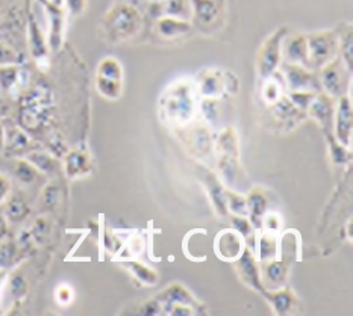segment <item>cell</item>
<instances>
[{
    "mask_svg": "<svg viewBox=\"0 0 353 316\" xmlns=\"http://www.w3.org/2000/svg\"><path fill=\"white\" fill-rule=\"evenodd\" d=\"M143 17L135 6L129 3L112 5L102 17L103 35L111 43L130 40L140 34Z\"/></svg>",
    "mask_w": 353,
    "mask_h": 316,
    "instance_id": "obj_1",
    "label": "cell"
},
{
    "mask_svg": "<svg viewBox=\"0 0 353 316\" xmlns=\"http://www.w3.org/2000/svg\"><path fill=\"white\" fill-rule=\"evenodd\" d=\"M161 112L176 126H185L193 120L196 112L193 85L187 81L173 83L161 98Z\"/></svg>",
    "mask_w": 353,
    "mask_h": 316,
    "instance_id": "obj_2",
    "label": "cell"
},
{
    "mask_svg": "<svg viewBox=\"0 0 353 316\" xmlns=\"http://www.w3.org/2000/svg\"><path fill=\"white\" fill-rule=\"evenodd\" d=\"M217 164L223 180L228 185H235L240 173V159H238V136L234 127H225L216 141Z\"/></svg>",
    "mask_w": 353,
    "mask_h": 316,
    "instance_id": "obj_3",
    "label": "cell"
},
{
    "mask_svg": "<svg viewBox=\"0 0 353 316\" xmlns=\"http://www.w3.org/2000/svg\"><path fill=\"white\" fill-rule=\"evenodd\" d=\"M308 40V67L321 68L339 56L340 36L334 30H321L306 35Z\"/></svg>",
    "mask_w": 353,
    "mask_h": 316,
    "instance_id": "obj_4",
    "label": "cell"
},
{
    "mask_svg": "<svg viewBox=\"0 0 353 316\" xmlns=\"http://www.w3.org/2000/svg\"><path fill=\"white\" fill-rule=\"evenodd\" d=\"M288 34L287 28H279L267 38L258 53V76L263 81L270 78L278 70L282 59V40Z\"/></svg>",
    "mask_w": 353,
    "mask_h": 316,
    "instance_id": "obj_5",
    "label": "cell"
},
{
    "mask_svg": "<svg viewBox=\"0 0 353 316\" xmlns=\"http://www.w3.org/2000/svg\"><path fill=\"white\" fill-rule=\"evenodd\" d=\"M320 87H323L326 94L339 98L347 94L352 73L347 70L343 61L336 56L331 63L320 68Z\"/></svg>",
    "mask_w": 353,
    "mask_h": 316,
    "instance_id": "obj_6",
    "label": "cell"
},
{
    "mask_svg": "<svg viewBox=\"0 0 353 316\" xmlns=\"http://www.w3.org/2000/svg\"><path fill=\"white\" fill-rule=\"evenodd\" d=\"M332 134L336 143H340L343 147L352 149L353 111H352V98L349 94L339 97V103L335 105Z\"/></svg>",
    "mask_w": 353,
    "mask_h": 316,
    "instance_id": "obj_7",
    "label": "cell"
},
{
    "mask_svg": "<svg viewBox=\"0 0 353 316\" xmlns=\"http://www.w3.org/2000/svg\"><path fill=\"white\" fill-rule=\"evenodd\" d=\"M283 83L291 91L314 92L321 88L319 78L311 68L299 64L283 63Z\"/></svg>",
    "mask_w": 353,
    "mask_h": 316,
    "instance_id": "obj_8",
    "label": "cell"
},
{
    "mask_svg": "<svg viewBox=\"0 0 353 316\" xmlns=\"http://www.w3.org/2000/svg\"><path fill=\"white\" fill-rule=\"evenodd\" d=\"M44 6V12L48 15L49 21V36L48 44L49 49L59 50L64 41V32H65V12L61 5L52 3L49 0H41Z\"/></svg>",
    "mask_w": 353,
    "mask_h": 316,
    "instance_id": "obj_9",
    "label": "cell"
},
{
    "mask_svg": "<svg viewBox=\"0 0 353 316\" xmlns=\"http://www.w3.org/2000/svg\"><path fill=\"white\" fill-rule=\"evenodd\" d=\"M308 115L319 123V126L325 130L326 135L332 134L334 114H335V98L326 92H320L319 96H314L312 102L308 106Z\"/></svg>",
    "mask_w": 353,
    "mask_h": 316,
    "instance_id": "obj_10",
    "label": "cell"
},
{
    "mask_svg": "<svg viewBox=\"0 0 353 316\" xmlns=\"http://www.w3.org/2000/svg\"><path fill=\"white\" fill-rule=\"evenodd\" d=\"M282 58L287 64L308 67V40L303 34L285 35L282 40Z\"/></svg>",
    "mask_w": 353,
    "mask_h": 316,
    "instance_id": "obj_11",
    "label": "cell"
},
{
    "mask_svg": "<svg viewBox=\"0 0 353 316\" xmlns=\"http://www.w3.org/2000/svg\"><path fill=\"white\" fill-rule=\"evenodd\" d=\"M243 236L236 230H223L216 238V253L220 259L235 262L244 251Z\"/></svg>",
    "mask_w": 353,
    "mask_h": 316,
    "instance_id": "obj_12",
    "label": "cell"
},
{
    "mask_svg": "<svg viewBox=\"0 0 353 316\" xmlns=\"http://www.w3.org/2000/svg\"><path fill=\"white\" fill-rule=\"evenodd\" d=\"M261 283L264 291H278L285 286L288 266L281 260L268 259L265 264L259 268Z\"/></svg>",
    "mask_w": 353,
    "mask_h": 316,
    "instance_id": "obj_13",
    "label": "cell"
},
{
    "mask_svg": "<svg viewBox=\"0 0 353 316\" xmlns=\"http://www.w3.org/2000/svg\"><path fill=\"white\" fill-rule=\"evenodd\" d=\"M28 40H29V50L30 55L35 59V63L41 67L43 63H48L49 55V44L48 36H44L43 30L35 20L34 14L29 15V25H28Z\"/></svg>",
    "mask_w": 353,
    "mask_h": 316,
    "instance_id": "obj_14",
    "label": "cell"
},
{
    "mask_svg": "<svg viewBox=\"0 0 353 316\" xmlns=\"http://www.w3.org/2000/svg\"><path fill=\"white\" fill-rule=\"evenodd\" d=\"M64 173L68 179H81L93 169V159L85 150H70L64 155Z\"/></svg>",
    "mask_w": 353,
    "mask_h": 316,
    "instance_id": "obj_15",
    "label": "cell"
},
{
    "mask_svg": "<svg viewBox=\"0 0 353 316\" xmlns=\"http://www.w3.org/2000/svg\"><path fill=\"white\" fill-rule=\"evenodd\" d=\"M236 273L240 275V279L244 284H248L249 288L255 289L258 292H263L264 294V288L263 283H261V273H259V266L256 264L255 256L250 251H243L240 257L236 259Z\"/></svg>",
    "mask_w": 353,
    "mask_h": 316,
    "instance_id": "obj_16",
    "label": "cell"
},
{
    "mask_svg": "<svg viewBox=\"0 0 353 316\" xmlns=\"http://www.w3.org/2000/svg\"><path fill=\"white\" fill-rule=\"evenodd\" d=\"M199 92L203 98H212L217 100L223 97L228 92V83H226V73L220 72H206L201 76L199 81Z\"/></svg>",
    "mask_w": 353,
    "mask_h": 316,
    "instance_id": "obj_17",
    "label": "cell"
},
{
    "mask_svg": "<svg viewBox=\"0 0 353 316\" xmlns=\"http://www.w3.org/2000/svg\"><path fill=\"white\" fill-rule=\"evenodd\" d=\"M245 200H248V217L250 224L255 229H259L267 209V198L263 194V191L255 188Z\"/></svg>",
    "mask_w": 353,
    "mask_h": 316,
    "instance_id": "obj_18",
    "label": "cell"
},
{
    "mask_svg": "<svg viewBox=\"0 0 353 316\" xmlns=\"http://www.w3.org/2000/svg\"><path fill=\"white\" fill-rule=\"evenodd\" d=\"M159 303H164L168 307L173 304H187V306H194L196 302L193 295L190 294L185 286H182L181 283H173L168 286L164 292L157 297Z\"/></svg>",
    "mask_w": 353,
    "mask_h": 316,
    "instance_id": "obj_19",
    "label": "cell"
},
{
    "mask_svg": "<svg viewBox=\"0 0 353 316\" xmlns=\"http://www.w3.org/2000/svg\"><path fill=\"white\" fill-rule=\"evenodd\" d=\"M268 302H270L273 310L276 315H287L291 313L297 306V298L294 297L293 292L285 288H281L278 291H272V294H268Z\"/></svg>",
    "mask_w": 353,
    "mask_h": 316,
    "instance_id": "obj_20",
    "label": "cell"
},
{
    "mask_svg": "<svg viewBox=\"0 0 353 316\" xmlns=\"http://www.w3.org/2000/svg\"><path fill=\"white\" fill-rule=\"evenodd\" d=\"M157 30L164 38H176L188 34L191 30V25L190 21H183L173 17H161L157 21Z\"/></svg>",
    "mask_w": 353,
    "mask_h": 316,
    "instance_id": "obj_21",
    "label": "cell"
},
{
    "mask_svg": "<svg viewBox=\"0 0 353 316\" xmlns=\"http://www.w3.org/2000/svg\"><path fill=\"white\" fill-rule=\"evenodd\" d=\"M193 17L202 25H211L220 12L217 0H191Z\"/></svg>",
    "mask_w": 353,
    "mask_h": 316,
    "instance_id": "obj_22",
    "label": "cell"
},
{
    "mask_svg": "<svg viewBox=\"0 0 353 316\" xmlns=\"http://www.w3.org/2000/svg\"><path fill=\"white\" fill-rule=\"evenodd\" d=\"M190 149L197 156L210 155L212 150V140L210 136L208 129L205 126H197L191 130L190 135Z\"/></svg>",
    "mask_w": 353,
    "mask_h": 316,
    "instance_id": "obj_23",
    "label": "cell"
},
{
    "mask_svg": "<svg viewBox=\"0 0 353 316\" xmlns=\"http://www.w3.org/2000/svg\"><path fill=\"white\" fill-rule=\"evenodd\" d=\"M2 207H3V213L6 220L11 222L25 221L30 213L29 204L19 196H11L6 200V203Z\"/></svg>",
    "mask_w": 353,
    "mask_h": 316,
    "instance_id": "obj_24",
    "label": "cell"
},
{
    "mask_svg": "<svg viewBox=\"0 0 353 316\" xmlns=\"http://www.w3.org/2000/svg\"><path fill=\"white\" fill-rule=\"evenodd\" d=\"M26 294H28V282H26V279L21 274L15 273L3 283L0 303H2L3 297H6V295L10 297L12 302H20L21 298H25Z\"/></svg>",
    "mask_w": 353,
    "mask_h": 316,
    "instance_id": "obj_25",
    "label": "cell"
},
{
    "mask_svg": "<svg viewBox=\"0 0 353 316\" xmlns=\"http://www.w3.org/2000/svg\"><path fill=\"white\" fill-rule=\"evenodd\" d=\"M163 12L164 17L190 21L193 17V6H191V0H164Z\"/></svg>",
    "mask_w": 353,
    "mask_h": 316,
    "instance_id": "obj_26",
    "label": "cell"
},
{
    "mask_svg": "<svg viewBox=\"0 0 353 316\" xmlns=\"http://www.w3.org/2000/svg\"><path fill=\"white\" fill-rule=\"evenodd\" d=\"M12 173L15 176V179H17L23 185L34 183L41 174L32 164H30V162L26 158L25 159H15L12 162Z\"/></svg>",
    "mask_w": 353,
    "mask_h": 316,
    "instance_id": "obj_27",
    "label": "cell"
},
{
    "mask_svg": "<svg viewBox=\"0 0 353 316\" xmlns=\"http://www.w3.org/2000/svg\"><path fill=\"white\" fill-rule=\"evenodd\" d=\"M26 159L43 174H55L58 171V160L49 153L30 151Z\"/></svg>",
    "mask_w": 353,
    "mask_h": 316,
    "instance_id": "obj_28",
    "label": "cell"
},
{
    "mask_svg": "<svg viewBox=\"0 0 353 316\" xmlns=\"http://www.w3.org/2000/svg\"><path fill=\"white\" fill-rule=\"evenodd\" d=\"M21 70L19 65L0 67V92H14L20 85Z\"/></svg>",
    "mask_w": 353,
    "mask_h": 316,
    "instance_id": "obj_29",
    "label": "cell"
},
{
    "mask_svg": "<svg viewBox=\"0 0 353 316\" xmlns=\"http://www.w3.org/2000/svg\"><path fill=\"white\" fill-rule=\"evenodd\" d=\"M96 76H102V78H106V79L123 82V67L119 63L117 58L106 56L101 61V63H99Z\"/></svg>",
    "mask_w": 353,
    "mask_h": 316,
    "instance_id": "obj_30",
    "label": "cell"
},
{
    "mask_svg": "<svg viewBox=\"0 0 353 316\" xmlns=\"http://www.w3.org/2000/svg\"><path fill=\"white\" fill-rule=\"evenodd\" d=\"M96 89L106 100H119L123 92V82L96 76Z\"/></svg>",
    "mask_w": 353,
    "mask_h": 316,
    "instance_id": "obj_31",
    "label": "cell"
},
{
    "mask_svg": "<svg viewBox=\"0 0 353 316\" xmlns=\"http://www.w3.org/2000/svg\"><path fill=\"white\" fill-rule=\"evenodd\" d=\"M126 266L130 269V273L135 275V279L140 280L143 284L153 286V284L158 283V274L153 271V269L140 264V262L129 260L126 262Z\"/></svg>",
    "mask_w": 353,
    "mask_h": 316,
    "instance_id": "obj_32",
    "label": "cell"
},
{
    "mask_svg": "<svg viewBox=\"0 0 353 316\" xmlns=\"http://www.w3.org/2000/svg\"><path fill=\"white\" fill-rule=\"evenodd\" d=\"M276 250H278V241H276L274 233L264 232L263 235H261L259 241H258V249H256L258 259H261V260L273 259L276 254Z\"/></svg>",
    "mask_w": 353,
    "mask_h": 316,
    "instance_id": "obj_33",
    "label": "cell"
},
{
    "mask_svg": "<svg viewBox=\"0 0 353 316\" xmlns=\"http://www.w3.org/2000/svg\"><path fill=\"white\" fill-rule=\"evenodd\" d=\"M339 53L341 55L343 64L346 65L347 70L352 73L353 65V36H352V28L347 26V32H344L340 36V49Z\"/></svg>",
    "mask_w": 353,
    "mask_h": 316,
    "instance_id": "obj_34",
    "label": "cell"
},
{
    "mask_svg": "<svg viewBox=\"0 0 353 316\" xmlns=\"http://www.w3.org/2000/svg\"><path fill=\"white\" fill-rule=\"evenodd\" d=\"M17 245H15L10 239H2L0 241V269L11 268L17 259Z\"/></svg>",
    "mask_w": 353,
    "mask_h": 316,
    "instance_id": "obj_35",
    "label": "cell"
},
{
    "mask_svg": "<svg viewBox=\"0 0 353 316\" xmlns=\"http://www.w3.org/2000/svg\"><path fill=\"white\" fill-rule=\"evenodd\" d=\"M283 97V87L282 83L274 79V74L267 78L263 85V98L268 105H273Z\"/></svg>",
    "mask_w": 353,
    "mask_h": 316,
    "instance_id": "obj_36",
    "label": "cell"
},
{
    "mask_svg": "<svg viewBox=\"0 0 353 316\" xmlns=\"http://www.w3.org/2000/svg\"><path fill=\"white\" fill-rule=\"evenodd\" d=\"M225 197L226 209L231 211L236 217H248V200L231 191H225Z\"/></svg>",
    "mask_w": 353,
    "mask_h": 316,
    "instance_id": "obj_37",
    "label": "cell"
},
{
    "mask_svg": "<svg viewBox=\"0 0 353 316\" xmlns=\"http://www.w3.org/2000/svg\"><path fill=\"white\" fill-rule=\"evenodd\" d=\"M29 140L25 132L19 129H11L10 132H5V149L11 151H20L28 147Z\"/></svg>",
    "mask_w": 353,
    "mask_h": 316,
    "instance_id": "obj_38",
    "label": "cell"
},
{
    "mask_svg": "<svg viewBox=\"0 0 353 316\" xmlns=\"http://www.w3.org/2000/svg\"><path fill=\"white\" fill-rule=\"evenodd\" d=\"M20 63H21L20 53L15 49H12L11 45L0 41V67L19 65Z\"/></svg>",
    "mask_w": 353,
    "mask_h": 316,
    "instance_id": "obj_39",
    "label": "cell"
},
{
    "mask_svg": "<svg viewBox=\"0 0 353 316\" xmlns=\"http://www.w3.org/2000/svg\"><path fill=\"white\" fill-rule=\"evenodd\" d=\"M314 92H306V91H291L290 92V96H288V98H290V102L293 103L297 109H301L302 112H305L306 109H308V106H310V103L312 102V98H314Z\"/></svg>",
    "mask_w": 353,
    "mask_h": 316,
    "instance_id": "obj_40",
    "label": "cell"
},
{
    "mask_svg": "<svg viewBox=\"0 0 353 316\" xmlns=\"http://www.w3.org/2000/svg\"><path fill=\"white\" fill-rule=\"evenodd\" d=\"M329 136V145H331V153H332V159L335 164H346V162L350 159V149L343 147L340 143H336L334 136Z\"/></svg>",
    "mask_w": 353,
    "mask_h": 316,
    "instance_id": "obj_41",
    "label": "cell"
},
{
    "mask_svg": "<svg viewBox=\"0 0 353 316\" xmlns=\"http://www.w3.org/2000/svg\"><path fill=\"white\" fill-rule=\"evenodd\" d=\"M49 235V222L46 221L43 217L38 218L35 222L32 229H30V236H32L37 242H44L46 238H48Z\"/></svg>",
    "mask_w": 353,
    "mask_h": 316,
    "instance_id": "obj_42",
    "label": "cell"
},
{
    "mask_svg": "<svg viewBox=\"0 0 353 316\" xmlns=\"http://www.w3.org/2000/svg\"><path fill=\"white\" fill-rule=\"evenodd\" d=\"M67 12L73 15V17H79L85 12L88 6V0H64Z\"/></svg>",
    "mask_w": 353,
    "mask_h": 316,
    "instance_id": "obj_43",
    "label": "cell"
},
{
    "mask_svg": "<svg viewBox=\"0 0 353 316\" xmlns=\"http://www.w3.org/2000/svg\"><path fill=\"white\" fill-rule=\"evenodd\" d=\"M73 291L70 286H67V284H61L58 286L57 292H55V299L58 302V304L61 306H68L73 302Z\"/></svg>",
    "mask_w": 353,
    "mask_h": 316,
    "instance_id": "obj_44",
    "label": "cell"
},
{
    "mask_svg": "<svg viewBox=\"0 0 353 316\" xmlns=\"http://www.w3.org/2000/svg\"><path fill=\"white\" fill-rule=\"evenodd\" d=\"M11 191H12V183L8 179V176L0 173V207H2L6 200L11 197Z\"/></svg>",
    "mask_w": 353,
    "mask_h": 316,
    "instance_id": "obj_45",
    "label": "cell"
},
{
    "mask_svg": "<svg viewBox=\"0 0 353 316\" xmlns=\"http://www.w3.org/2000/svg\"><path fill=\"white\" fill-rule=\"evenodd\" d=\"M261 227H264V232H270L276 233L281 229V220L278 215H267L265 218H263V222H261Z\"/></svg>",
    "mask_w": 353,
    "mask_h": 316,
    "instance_id": "obj_46",
    "label": "cell"
},
{
    "mask_svg": "<svg viewBox=\"0 0 353 316\" xmlns=\"http://www.w3.org/2000/svg\"><path fill=\"white\" fill-rule=\"evenodd\" d=\"M232 222H234V227H235L234 230H236V232L240 233L243 238L250 235L252 224H250V221L248 220V217H235L232 220Z\"/></svg>",
    "mask_w": 353,
    "mask_h": 316,
    "instance_id": "obj_47",
    "label": "cell"
},
{
    "mask_svg": "<svg viewBox=\"0 0 353 316\" xmlns=\"http://www.w3.org/2000/svg\"><path fill=\"white\" fill-rule=\"evenodd\" d=\"M58 194H59V189L57 185H48V187L44 188L43 191V202L46 206H53L57 203L58 200Z\"/></svg>",
    "mask_w": 353,
    "mask_h": 316,
    "instance_id": "obj_48",
    "label": "cell"
},
{
    "mask_svg": "<svg viewBox=\"0 0 353 316\" xmlns=\"http://www.w3.org/2000/svg\"><path fill=\"white\" fill-rule=\"evenodd\" d=\"M140 312L143 315H157V313L161 312V304H159L158 299L155 298V299H152V302L145 303Z\"/></svg>",
    "mask_w": 353,
    "mask_h": 316,
    "instance_id": "obj_49",
    "label": "cell"
},
{
    "mask_svg": "<svg viewBox=\"0 0 353 316\" xmlns=\"http://www.w3.org/2000/svg\"><path fill=\"white\" fill-rule=\"evenodd\" d=\"M172 315H193L194 310L191 309V306L187 304H173L170 306V309H168Z\"/></svg>",
    "mask_w": 353,
    "mask_h": 316,
    "instance_id": "obj_50",
    "label": "cell"
},
{
    "mask_svg": "<svg viewBox=\"0 0 353 316\" xmlns=\"http://www.w3.org/2000/svg\"><path fill=\"white\" fill-rule=\"evenodd\" d=\"M8 235V220L3 213V209L0 207V241Z\"/></svg>",
    "mask_w": 353,
    "mask_h": 316,
    "instance_id": "obj_51",
    "label": "cell"
},
{
    "mask_svg": "<svg viewBox=\"0 0 353 316\" xmlns=\"http://www.w3.org/2000/svg\"><path fill=\"white\" fill-rule=\"evenodd\" d=\"M5 132H6L5 127L2 123H0V151L5 150Z\"/></svg>",
    "mask_w": 353,
    "mask_h": 316,
    "instance_id": "obj_52",
    "label": "cell"
}]
</instances>
